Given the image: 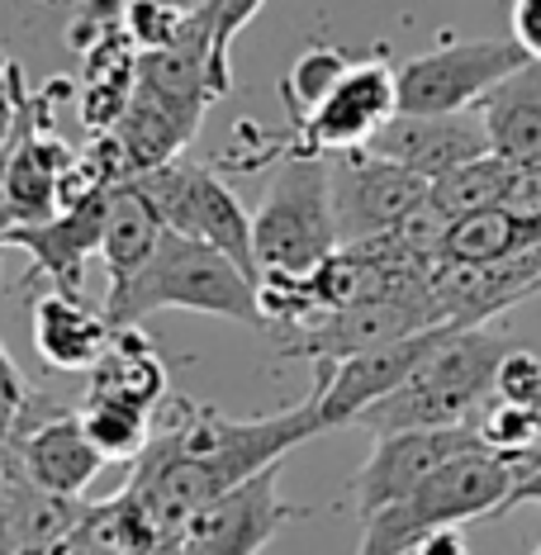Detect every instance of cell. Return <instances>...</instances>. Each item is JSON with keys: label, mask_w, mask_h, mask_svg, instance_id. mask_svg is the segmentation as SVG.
<instances>
[{"label": "cell", "mask_w": 541, "mask_h": 555, "mask_svg": "<svg viewBox=\"0 0 541 555\" xmlns=\"http://www.w3.org/2000/svg\"><path fill=\"white\" fill-rule=\"evenodd\" d=\"M313 433H323L313 399L285 413H261V418H229L209 403L176 399L167 427H157L143 456L133 461L129 485L153 503L162 527L171 537H181L191 513H199L209 499H219L223 489L285 461Z\"/></svg>", "instance_id": "6da1fadb"}, {"label": "cell", "mask_w": 541, "mask_h": 555, "mask_svg": "<svg viewBox=\"0 0 541 555\" xmlns=\"http://www.w3.org/2000/svg\"><path fill=\"white\" fill-rule=\"evenodd\" d=\"M100 309H105V319L115 327H133L157 309H191V313H209V319H229L243 327H271L257 295V281L237 267L229 251L171 229L162 233L153 261L133 281L105 289Z\"/></svg>", "instance_id": "7a4b0ae2"}, {"label": "cell", "mask_w": 541, "mask_h": 555, "mask_svg": "<svg viewBox=\"0 0 541 555\" xmlns=\"http://www.w3.org/2000/svg\"><path fill=\"white\" fill-rule=\"evenodd\" d=\"M537 456H499V451L480 447V451H465V456L447 461L442 470H433L418 489H409L404 499H395V503H385L381 513L361 517L357 555H409L427 532H437V527L499 517L503 499L513 494L518 475Z\"/></svg>", "instance_id": "3957f363"}, {"label": "cell", "mask_w": 541, "mask_h": 555, "mask_svg": "<svg viewBox=\"0 0 541 555\" xmlns=\"http://www.w3.org/2000/svg\"><path fill=\"white\" fill-rule=\"evenodd\" d=\"M503 357H508V343L499 333H489L485 323L451 327L447 343L395 395L361 409L351 427H366L371 437H385V433H404V427L475 423L485 403L494 399V375Z\"/></svg>", "instance_id": "277c9868"}, {"label": "cell", "mask_w": 541, "mask_h": 555, "mask_svg": "<svg viewBox=\"0 0 541 555\" xmlns=\"http://www.w3.org/2000/svg\"><path fill=\"white\" fill-rule=\"evenodd\" d=\"M257 267L267 271H313L337 247V214H333V171L329 157H281L267 199L252 219Z\"/></svg>", "instance_id": "5b68a950"}, {"label": "cell", "mask_w": 541, "mask_h": 555, "mask_svg": "<svg viewBox=\"0 0 541 555\" xmlns=\"http://www.w3.org/2000/svg\"><path fill=\"white\" fill-rule=\"evenodd\" d=\"M62 95H72V86L48 81L39 95L24 100L20 129L0 153V233L62 214V176L77 162V153L53 133V105Z\"/></svg>", "instance_id": "8992f818"}, {"label": "cell", "mask_w": 541, "mask_h": 555, "mask_svg": "<svg viewBox=\"0 0 541 555\" xmlns=\"http://www.w3.org/2000/svg\"><path fill=\"white\" fill-rule=\"evenodd\" d=\"M133 181L143 185V195L153 199V209L162 214V223H167L171 233L214 243L219 251H229L252 281H261L247 209L237 205V195L209 167L176 157V162H167V167H153V171L133 176Z\"/></svg>", "instance_id": "52a82bcc"}, {"label": "cell", "mask_w": 541, "mask_h": 555, "mask_svg": "<svg viewBox=\"0 0 541 555\" xmlns=\"http://www.w3.org/2000/svg\"><path fill=\"white\" fill-rule=\"evenodd\" d=\"M527 48L518 39H465L442 43L433 53H418L399 62V109L404 115H456V109H475L508 81L518 67H527Z\"/></svg>", "instance_id": "ba28073f"}, {"label": "cell", "mask_w": 541, "mask_h": 555, "mask_svg": "<svg viewBox=\"0 0 541 555\" xmlns=\"http://www.w3.org/2000/svg\"><path fill=\"white\" fill-rule=\"evenodd\" d=\"M433 323H451L437 295H389V299H351L343 309L319 313L305 327H281L275 343H281V357H305V361H347L366 347L395 343V337H409L418 327Z\"/></svg>", "instance_id": "9c48e42d"}, {"label": "cell", "mask_w": 541, "mask_h": 555, "mask_svg": "<svg viewBox=\"0 0 541 555\" xmlns=\"http://www.w3.org/2000/svg\"><path fill=\"white\" fill-rule=\"evenodd\" d=\"M399 115V72L385 53L357 57L351 72L333 86V95L309 119L291 124V153L333 157L347 147H366L389 119Z\"/></svg>", "instance_id": "30bf717a"}, {"label": "cell", "mask_w": 541, "mask_h": 555, "mask_svg": "<svg viewBox=\"0 0 541 555\" xmlns=\"http://www.w3.org/2000/svg\"><path fill=\"white\" fill-rule=\"evenodd\" d=\"M451 327H461V323H433V327H418V333H409V337H395V343L366 347L347 361H319V380H313L309 399L319 403L323 427H351L361 409H371L375 399L395 395V389L447 343Z\"/></svg>", "instance_id": "8fae6325"}, {"label": "cell", "mask_w": 541, "mask_h": 555, "mask_svg": "<svg viewBox=\"0 0 541 555\" xmlns=\"http://www.w3.org/2000/svg\"><path fill=\"white\" fill-rule=\"evenodd\" d=\"M333 171V214H337V243H361L385 229H395L409 209H418L433 181L399 162H389L371 147H347L329 157Z\"/></svg>", "instance_id": "7c38bea8"}, {"label": "cell", "mask_w": 541, "mask_h": 555, "mask_svg": "<svg viewBox=\"0 0 541 555\" xmlns=\"http://www.w3.org/2000/svg\"><path fill=\"white\" fill-rule=\"evenodd\" d=\"M295 517L299 513L281 499V461H275L185 517L176 541L185 546V555H261Z\"/></svg>", "instance_id": "4fadbf2b"}, {"label": "cell", "mask_w": 541, "mask_h": 555, "mask_svg": "<svg viewBox=\"0 0 541 555\" xmlns=\"http://www.w3.org/2000/svg\"><path fill=\"white\" fill-rule=\"evenodd\" d=\"M485 437L475 423H447V427H404V433H385L375 437L371 461L357 475V513L371 517L385 503L404 499L409 489H418L433 470H442L447 461L480 451Z\"/></svg>", "instance_id": "5bb4252c"}, {"label": "cell", "mask_w": 541, "mask_h": 555, "mask_svg": "<svg viewBox=\"0 0 541 555\" xmlns=\"http://www.w3.org/2000/svg\"><path fill=\"white\" fill-rule=\"evenodd\" d=\"M433 295L451 323L461 327L489 323L494 313H508L513 305L541 295V243L518 251V257L485 261V267L442 257L433 267Z\"/></svg>", "instance_id": "9a60e30c"}, {"label": "cell", "mask_w": 541, "mask_h": 555, "mask_svg": "<svg viewBox=\"0 0 541 555\" xmlns=\"http://www.w3.org/2000/svg\"><path fill=\"white\" fill-rule=\"evenodd\" d=\"M366 147L389 162H399V167L427 176V181L494 153L480 109H456V115H404V109H399Z\"/></svg>", "instance_id": "2e32d148"}, {"label": "cell", "mask_w": 541, "mask_h": 555, "mask_svg": "<svg viewBox=\"0 0 541 555\" xmlns=\"http://www.w3.org/2000/svg\"><path fill=\"white\" fill-rule=\"evenodd\" d=\"M115 191V185H110ZM110 191L86 195L81 205L53 214L43 223H20V229L0 233V247H20L29 251L34 271L48 275L57 289L81 295L86 285V261L100 257V237H105V209H110Z\"/></svg>", "instance_id": "e0dca14e"}, {"label": "cell", "mask_w": 541, "mask_h": 555, "mask_svg": "<svg viewBox=\"0 0 541 555\" xmlns=\"http://www.w3.org/2000/svg\"><path fill=\"white\" fill-rule=\"evenodd\" d=\"M0 456H10L34 485L53 489V494H86L95 485V475L110 465L91 433H86L81 413H48V418L10 437V447H0Z\"/></svg>", "instance_id": "ac0fdd59"}, {"label": "cell", "mask_w": 541, "mask_h": 555, "mask_svg": "<svg viewBox=\"0 0 541 555\" xmlns=\"http://www.w3.org/2000/svg\"><path fill=\"white\" fill-rule=\"evenodd\" d=\"M29 333H34V351L48 371H91L105 357L115 323L105 319V309H91L81 295L53 289V295L34 299L29 313Z\"/></svg>", "instance_id": "d6986e66"}, {"label": "cell", "mask_w": 541, "mask_h": 555, "mask_svg": "<svg viewBox=\"0 0 541 555\" xmlns=\"http://www.w3.org/2000/svg\"><path fill=\"white\" fill-rule=\"evenodd\" d=\"M475 109H480L489 129V147L499 157L518 162V167H537L541 162V62L518 67Z\"/></svg>", "instance_id": "ffe728a7"}, {"label": "cell", "mask_w": 541, "mask_h": 555, "mask_svg": "<svg viewBox=\"0 0 541 555\" xmlns=\"http://www.w3.org/2000/svg\"><path fill=\"white\" fill-rule=\"evenodd\" d=\"M86 375H91L86 399H124V403H138V409H157V403L167 399V361L157 357L153 337L138 323L115 327L105 357Z\"/></svg>", "instance_id": "44dd1931"}, {"label": "cell", "mask_w": 541, "mask_h": 555, "mask_svg": "<svg viewBox=\"0 0 541 555\" xmlns=\"http://www.w3.org/2000/svg\"><path fill=\"white\" fill-rule=\"evenodd\" d=\"M162 233H167V223L153 209V199L143 195V185L138 181L115 185L110 191V209H105V237H100V261H105L110 285L133 281L153 261Z\"/></svg>", "instance_id": "7402d4cb"}, {"label": "cell", "mask_w": 541, "mask_h": 555, "mask_svg": "<svg viewBox=\"0 0 541 555\" xmlns=\"http://www.w3.org/2000/svg\"><path fill=\"white\" fill-rule=\"evenodd\" d=\"M77 537L95 555H147L153 546H162V541H176L167 527H162V517L153 513V503L138 494L133 485H124L119 494L105 503H91Z\"/></svg>", "instance_id": "603a6c76"}, {"label": "cell", "mask_w": 541, "mask_h": 555, "mask_svg": "<svg viewBox=\"0 0 541 555\" xmlns=\"http://www.w3.org/2000/svg\"><path fill=\"white\" fill-rule=\"evenodd\" d=\"M541 243V219L537 214H518L508 205L494 209H475L451 219L447 233V261H471V267H485V261H503L518 257V251Z\"/></svg>", "instance_id": "cb8c5ba5"}, {"label": "cell", "mask_w": 541, "mask_h": 555, "mask_svg": "<svg viewBox=\"0 0 541 555\" xmlns=\"http://www.w3.org/2000/svg\"><path fill=\"white\" fill-rule=\"evenodd\" d=\"M513 176H518V162H508L499 153H485V157L465 162V167H456V171L437 176L433 191H427V199H433L447 219H461V214L503 205L508 191H513Z\"/></svg>", "instance_id": "d4e9b609"}, {"label": "cell", "mask_w": 541, "mask_h": 555, "mask_svg": "<svg viewBox=\"0 0 541 555\" xmlns=\"http://www.w3.org/2000/svg\"><path fill=\"white\" fill-rule=\"evenodd\" d=\"M81 423L105 461L133 465L147 441H153V409H138V403H124V399H86Z\"/></svg>", "instance_id": "484cf974"}, {"label": "cell", "mask_w": 541, "mask_h": 555, "mask_svg": "<svg viewBox=\"0 0 541 555\" xmlns=\"http://www.w3.org/2000/svg\"><path fill=\"white\" fill-rule=\"evenodd\" d=\"M347 72H351V57L343 48H309V53H299L295 67L285 72V81H281V100H285V109H291V124L309 119L313 109L333 95V86L343 81Z\"/></svg>", "instance_id": "4316f807"}, {"label": "cell", "mask_w": 541, "mask_h": 555, "mask_svg": "<svg viewBox=\"0 0 541 555\" xmlns=\"http://www.w3.org/2000/svg\"><path fill=\"white\" fill-rule=\"evenodd\" d=\"M475 427H480L485 447L499 456H537L541 451V409H527V403L489 399Z\"/></svg>", "instance_id": "83f0119b"}, {"label": "cell", "mask_w": 541, "mask_h": 555, "mask_svg": "<svg viewBox=\"0 0 541 555\" xmlns=\"http://www.w3.org/2000/svg\"><path fill=\"white\" fill-rule=\"evenodd\" d=\"M185 24V10L167 5V0H124V29L138 43V53H157V48L176 43Z\"/></svg>", "instance_id": "f1b7e54d"}, {"label": "cell", "mask_w": 541, "mask_h": 555, "mask_svg": "<svg viewBox=\"0 0 541 555\" xmlns=\"http://www.w3.org/2000/svg\"><path fill=\"white\" fill-rule=\"evenodd\" d=\"M494 399L541 409V357L537 351L508 347V357L499 361V375H494Z\"/></svg>", "instance_id": "f546056e"}, {"label": "cell", "mask_w": 541, "mask_h": 555, "mask_svg": "<svg viewBox=\"0 0 541 555\" xmlns=\"http://www.w3.org/2000/svg\"><path fill=\"white\" fill-rule=\"evenodd\" d=\"M267 5V0H214L209 5V24H214V57H219V67L233 77V67H229V48L233 39L252 24V15Z\"/></svg>", "instance_id": "4dcf8cb0"}, {"label": "cell", "mask_w": 541, "mask_h": 555, "mask_svg": "<svg viewBox=\"0 0 541 555\" xmlns=\"http://www.w3.org/2000/svg\"><path fill=\"white\" fill-rule=\"evenodd\" d=\"M24 100H29V91H24V81H20V67L0 53V153H5L10 138H15V129H20Z\"/></svg>", "instance_id": "1f68e13d"}, {"label": "cell", "mask_w": 541, "mask_h": 555, "mask_svg": "<svg viewBox=\"0 0 541 555\" xmlns=\"http://www.w3.org/2000/svg\"><path fill=\"white\" fill-rule=\"evenodd\" d=\"M513 39L527 48V57L541 62V0H513Z\"/></svg>", "instance_id": "d6a6232c"}, {"label": "cell", "mask_w": 541, "mask_h": 555, "mask_svg": "<svg viewBox=\"0 0 541 555\" xmlns=\"http://www.w3.org/2000/svg\"><path fill=\"white\" fill-rule=\"evenodd\" d=\"M413 555H471V541H465L456 527H437V532H427Z\"/></svg>", "instance_id": "836d02e7"}, {"label": "cell", "mask_w": 541, "mask_h": 555, "mask_svg": "<svg viewBox=\"0 0 541 555\" xmlns=\"http://www.w3.org/2000/svg\"><path fill=\"white\" fill-rule=\"evenodd\" d=\"M523 503H541V456L518 475V485H513V494L503 499L499 517H503V513H513V508H523Z\"/></svg>", "instance_id": "e575fe53"}, {"label": "cell", "mask_w": 541, "mask_h": 555, "mask_svg": "<svg viewBox=\"0 0 541 555\" xmlns=\"http://www.w3.org/2000/svg\"><path fill=\"white\" fill-rule=\"evenodd\" d=\"M0 385H5V389H15V395H29V385H24L20 365L10 361V351H5V347H0Z\"/></svg>", "instance_id": "d590c367"}, {"label": "cell", "mask_w": 541, "mask_h": 555, "mask_svg": "<svg viewBox=\"0 0 541 555\" xmlns=\"http://www.w3.org/2000/svg\"><path fill=\"white\" fill-rule=\"evenodd\" d=\"M167 5H176V10H185V15H195V10H209L214 0H167Z\"/></svg>", "instance_id": "8d00e7d4"}, {"label": "cell", "mask_w": 541, "mask_h": 555, "mask_svg": "<svg viewBox=\"0 0 541 555\" xmlns=\"http://www.w3.org/2000/svg\"><path fill=\"white\" fill-rule=\"evenodd\" d=\"M147 555H185V546H181V541H162V546H153Z\"/></svg>", "instance_id": "74e56055"}, {"label": "cell", "mask_w": 541, "mask_h": 555, "mask_svg": "<svg viewBox=\"0 0 541 555\" xmlns=\"http://www.w3.org/2000/svg\"><path fill=\"white\" fill-rule=\"evenodd\" d=\"M0 555H20V551H15V546H5V541H0Z\"/></svg>", "instance_id": "f35d334b"}, {"label": "cell", "mask_w": 541, "mask_h": 555, "mask_svg": "<svg viewBox=\"0 0 541 555\" xmlns=\"http://www.w3.org/2000/svg\"><path fill=\"white\" fill-rule=\"evenodd\" d=\"M532 555H541V546H537V551H532Z\"/></svg>", "instance_id": "ab89813d"}]
</instances>
